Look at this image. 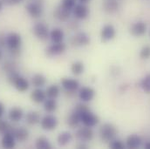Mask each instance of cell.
Instances as JSON below:
<instances>
[{"mask_svg":"<svg viewBox=\"0 0 150 149\" xmlns=\"http://www.w3.org/2000/svg\"><path fill=\"white\" fill-rule=\"evenodd\" d=\"M22 37L17 32L6 34V46L12 58H18L21 53Z\"/></svg>","mask_w":150,"mask_h":149,"instance_id":"6da1fadb","label":"cell"},{"mask_svg":"<svg viewBox=\"0 0 150 149\" xmlns=\"http://www.w3.org/2000/svg\"><path fill=\"white\" fill-rule=\"evenodd\" d=\"M118 134V130L114 125L111 123L103 124L99 129V135L102 142L109 144L111 141L116 139Z\"/></svg>","mask_w":150,"mask_h":149,"instance_id":"7a4b0ae2","label":"cell"},{"mask_svg":"<svg viewBox=\"0 0 150 149\" xmlns=\"http://www.w3.org/2000/svg\"><path fill=\"white\" fill-rule=\"evenodd\" d=\"M7 80L19 93H25L30 87L29 81L25 77L21 76L18 72L7 75Z\"/></svg>","mask_w":150,"mask_h":149,"instance_id":"3957f363","label":"cell"},{"mask_svg":"<svg viewBox=\"0 0 150 149\" xmlns=\"http://www.w3.org/2000/svg\"><path fill=\"white\" fill-rule=\"evenodd\" d=\"M43 0H33L26 4L25 10L27 13L33 18H38L44 12Z\"/></svg>","mask_w":150,"mask_h":149,"instance_id":"277c9868","label":"cell"},{"mask_svg":"<svg viewBox=\"0 0 150 149\" xmlns=\"http://www.w3.org/2000/svg\"><path fill=\"white\" fill-rule=\"evenodd\" d=\"M79 116H80V122L82 123V125L91 128L96 126L100 122V119L98 115L92 112L90 109L81 112Z\"/></svg>","mask_w":150,"mask_h":149,"instance_id":"5b68a950","label":"cell"},{"mask_svg":"<svg viewBox=\"0 0 150 149\" xmlns=\"http://www.w3.org/2000/svg\"><path fill=\"white\" fill-rule=\"evenodd\" d=\"M33 33L40 41H45L49 38L50 31L48 25L44 22H37L33 27Z\"/></svg>","mask_w":150,"mask_h":149,"instance_id":"8992f818","label":"cell"},{"mask_svg":"<svg viewBox=\"0 0 150 149\" xmlns=\"http://www.w3.org/2000/svg\"><path fill=\"white\" fill-rule=\"evenodd\" d=\"M69 42L72 46L74 47H84L90 44L91 38L89 35L85 32H79L74 36L70 37Z\"/></svg>","mask_w":150,"mask_h":149,"instance_id":"52a82bcc","label":"cell"},{"mask_svg":"<svg viewBox=\"0 0 150 149\" xmlns=\"http://www.w3.org/2000/svg\"><path fill=\"white\" fill-rule=\"evenodd\" d=\"M59 125L58 118L51 113L45 114L40 119V126L45 131H52Z\"/></svg>","mask_w":150,"mask_h":149,"instance_id":"ba28073f","label":"cell"},{"mask_svg":"<svg viewBox=\"0 0 150 149\" xmlns=\"http://www.w3.org/2000/svg\"><path fill=\"white\" fill-rule=\"evenodd\" d=\"M93 137L94 133L93 131V128L86 126L79 127L75 132V138L80 142H89L93 140Z\"/></svg>","mask_w":150,"mask_h":149,"instance_id":"9c48e42d","label":"cell"},{"mask_svg":"<svg viewBox=\"0 0 150 149\" xmlns=\"http://www.w3.org/2000/svg\"><path fill=\"white\" fill-rule=\"evenodd\" d=\"M67 51V44L64 42L52 43L45 48V54L49 58L56 57L63 54Z\"/></svg>","mask_w":150,"mask_h":149,"instance_id":"30bf717a","label":"cell"},{"mask_svg":"<svg viewBox=\"0 0 150 149\" xmlns=\"http://www.w3.org/2000/svg\"><path fill=\"white\" fill-rule=\"evenodd\" d=\"M72 14L74 15L75 19L77 20H85L89 17L90 10L88 6L85 4L78 3L72 11Z\"/></svg>","mask_w":150,"mask_h":149,"instance_id":"8fae6325","label":"cell"},{"mask_svg":"<svg viewBox=\"0 0 150 149\" xmlns=\"http://www.w3.org/2000/svg\"><path fill=\"white\" fill-rule=\"evenodd\" d=\"M61 87L69 93H74L77 90L79 89V82L78 79L73 78H63L60 80Z\"/></svg>","mask_w":150,"mask_h":149,"instance_id":"7c38bea8","label":"cell"},{"mask_svg":"<svg viewBox=\"0 0 150 149\" xmlns=\"http://www.w3.org/2000/svg\"><path fill=\"white\" fill-rule=\"evenodd\" d=\"M95 94H96L95 90L90 86H82L81 88L79 89V93H78L79 99L81 100V102L84 103L91 102L94 99Z\"/></svg>","mask_w":150,"mask_h":149,"instance_id":"4fadbf2b","label":"cell"},{"mask_svg":"<svg viewBox=\"0 0 150 149\" xmlns=\"http://www.w3.org/2000/svg\"><path fill=\"white\" fill-rule=\"evenodd\" d=\"M53 15L55 17V18H57L59 21L60 22H64L67 23L70 20L71 18V15H72V11L67 10L66 8H64L63 6H61L60 4L55 9Z\"/></svg>","mask_w":150,"mask_h":149,"instance_id":"5bb4252c","label":"cell"},{"mask_svg":"<svg viewBox=\"0 0 150 149\" xmlns=\"http://www.w3.org/2000/svg\"><path fill=\"white\" fill-rule=\"evenodd\" d=\"M116 36V30L112 25H105L100 32V37L103 42H108L112 40Z\"/></svg>","mask_w":150,"mask_h":149,"instance_id":"9a60e30c","label":"cell"},{"mask_svg":"<svg viewBox=\"0 0 150 149\" xmlns=\"http://www.w3.org/2000/svg\"><path fill=\"white\" fill-rule=\"evenodd\" d=\"M147 32V25L143 21H137L130 27V33L134 37H142Z\"/></svg>","mask_w":150,"mask_h":149,"instance_id":"2e32d148","label":"cell"},{"mask_svg":"<svg viewBox=\"0 0 150 149\" xmlns=\"http://www.w3.org/2000/svg\"><path fill=\"white\" fill-rule=\"evenodd\" d=\"M16 142H17V140L11 132H8L3 134V137L1 140V145L4 148H14L16 147Z\"/></svg>","mask_w":150,"mask_h":149,"instance_id":"e0dca14e","label":"cell"},{"mask_svg":"<svg viewBox=\"0 0 150 149\" xmlns=\"http://www.w3.org/2000/svg\"><path fill=\"white\" fill-rule=\"evenodd\" d=\"M142 144V140L138 134H130L126 139V147L127 148L136 149Z\"/></svg>","mask_w":150,"mask_h":149,"instance_id":"ac0fdd59","label":"cell"},{"mask_svg":"<svg viewBox=\"0 0 150 149\" xmlns=\"http://www.w3.org/2000/svg\"><path fill=\"white\" fill-rule=\"evenodd\" d=\"M12 133H13L14 137L16 138L17 141H19V142H25V141H27L29 138V135H30L29 131L23 126L14 127Z\"/></svg>","mask_w":150,"mask_h":149,"instance_id":"d6986e66","label":"cell"},{"mask_svg":"<svg viewBox=\"0 0 150 149\" xmlns=\"http://www.w3.org/2000/svg\"><path fill=\"white\" fill-rule=\"evenodd\" d=\"M73 141V134L68 131H63L57 136V143L59 147H67Z\"/></svg>","mask_w":150,"mask_h":149,"instance_id":"ffe728a7","label":"cell"},{"mask_svg":"<svg viewBox=\"0 0 150 149\" xmlns=\"http://www.w3.org/2000/svg\"><path fill=\"white\" fill-rule=\"evenodd\" d=\"M30 98L33 102L36 104H41V103H44V101L47 99V96H46L45 92L42 90L41 88H35L31 93Z\"/></svg>","mask_w":150,"mask_h":149,"instance_id":"44dd1931","label":"cell"},{"mask_svg":"<svg viewBox=\"0 0 150 149\" xmlns=\"http://www.w3.org/2000/svg\"><path fill=\"white\" fill-rule=\"evenodd\" d=\"M49 38L52 43H61L65 39V32L61 28L56 27L50 31Z\"/></svg>","mask_w":150,"mask_h":149,"instance_id":"7402d4cb","label":"cell"},{"mask_svg":"<svg viewBox=\"0 0 150 149\" xmlns=\"http://www.w3.org/2000/svg\"><path fill=\"white\" fill-rule=\"evenodd\" d=\"M102 7L107 13L113 14L118 11L120 4L118 0H104L102 4Z\"/></svg>","mask_w":150,"mask_h":149,"instance_id":"603a6c76","label":"cell"},{"mask_svg":"<svg viewBox=\"0 0 150 149\" xmlns=\"http://www.w3.org/2000/svg\"><path fill=\"white\" fill-rule=\"evenodd\" d=\"M24 117V111L18 107H14L10 109L8 112V119L11 122H18Z\"/></svg>","mask_w":150,"mask_h":149,"instance_id":"cb8c5ba5","label":"cell"},{"mask_svg":"<svg viewBox=\"0 0 150 149\" xmlns=\"http://www.w3.org/2000/svg\"><path fill=\"white\" fill-rule=\"evenodd\" d=\"M80 116L77 112H75L74 110H73V112H71L67 119V124L70 128H77L79 127V124H80Z\"/></svg>","mask_w":150,"mask_h":149,"instance_id":"d4e9b609","label":"cell"},{"mask_svg":"<svg viewBox=\"0 0 150 149\" xmlns=\"http://www.w3.org/2000/svg\"><path fill=\"white\" fill-rule=\"evenodd\" d=\"M43 107H44V110L46 112L52 113L58 108V102H57L56 99L47 98L43 103Z\"/></svg>","mask_w":150,"mask_h":149,"instance_id":"484cf974","label":"cell"},{"mask_svg":"<svg viewBox=\"0 0 150 149\" xmlns=\"http://www.w3.org/2000/svg\"><path fill=\"white\" fill-rule=\"evenodd\" d=\"M40 114L36 111H30L25 115V122L30 126H35L40 123Z\"/></svg>","mask_w":150,"mask_h":149,"instance_id":"4316f807","label":"cell"},{"mask_svg":"<svg viewBox=\"0 0 150 149\" xmlns=\"http://www.w3.org/2000/svg\"><path fill=\"white\" fill-rule=\"evenodd\" d=\"M47 79L41 73H36L32 78V84L35 88H41L46 85Z\"/></svg>","mask_w":150,"mask_h":149,"instance_id":"83f0119b","label":"cell"},{"mask_svg":"<svg viewBox=\"0 0 150 149\" xmlns=\"http://www.w3.org/2000/svg\"><path fill=\"white\" fill-rule=\"evenodd\" d=\"M45 93L47 98L57 99L60 94V87L56 84H52L47 87V89L45 90Z\"/></svg>","mask_w":150,"mask_h":149,"instance_id":"f1b7e54d","label":"cell"},{"mask_svg":"<svg viewBox=\"0 0 150 149\" xmlns=\"http://www.w3.org/2000/svg\"><path fill=\"white\" fill-rule=\"evenodd\" d=\"M35 147L37 149H51L52 144L46 137H38L35 141Z\"/></svg>","mask_w":150,"mask_h":149,"instance_id":"f546056e","label":"cell"},{"mask_svg":"<svg viewBox=\"0 0 150 149\" xmlns=\"http://www.w3.org/2000/svg\"><path fill=\"white\" fill-rule=\"evenodd\" d=\"M85 71V65L81 61H75L71 65V73L75 76L81 75Z\"/></svg>","mask_w":150,"mask_h":149,"instance_id":"4dcf8cb0","label":"cell"},{"mask_svg":"<svg viewBox=\"0 0 150 149\" xmlns=\"http://www.w3.org/2000/svg\"><path fill=\"white\" fill-rule=\"evenodd\" d=\"M2 68H3V71L7 75L18 72V70H17V65L12 60H7V61H5L4 63Z\"/></svg>","mask_w":150,"mask_h":149,"instance_id":"1f68e13d","label":"cell"},{"mask_svg":"<svg viewBox=\"0 0 150 149\" xmlns=\"http://www.w3.org/2000/svg\"><path fill=\"white\" fill-rule=\"evenodd\" d=\"M13 129H14V126H12L8 121L0 119V133L4 134L8 132L12 133Z\"/></svg>","mask_w":150,"mask_h":149,"instance_id":"d6a6232c","label":"cell"},{"mask_svg":"<svg viewBox=\"0 0 150 149\" xmlns=\"http://www.w3.org/2000/svg\"><path fill=\"white\" fill-rule=\"evenodd\" d=\"M141 87L146 93H150V74L146 75L142 79Z\"/></svg>","mask_w":150,"mask_h":149,"instance_id":"836d02e7","label":"cell"},{"mask_svg":"<svg viewBox=\"0 0 150 149\" xmlns=\"http://www.w3.org/2000/svg\"><path fill=\"white\" fill-rule=\"evenodd\" d=\"M78 4V0H61L60 5L66 8L68 11H73V9L75 7V5Z\"/></svg>","mask_w":150,"mask_h":149,"instance_id":"e575fe53","label":"cell"},{"mask_svg":"<svg viewBox=\"0 0 150 149\" xmlns=\"http://www.w3.org/2000/svg\"><path fill=\"white\" fill-rule=\"evenodd\" d=\"M140 58L142 59H150V45L143 46L140 51Z\"/></svg>","mask_w":150,"mask_h":149,"instance_id":"d590c367","label":"cell"},{"mask_svg":"<svg viewBox=\"0 0 150 149\" xmlns=\"http://www.w3.org/2000/svg\"><path fill=\"white\" fill-rule=\"evenodd\" d=\"M126 147V145H124V143L119 140H113L109 143V148L112 149H124Z\"/></svg>","mask_w":150,"mask_h":149,"instance_id":"8d00e7d4","label":"cell"},{"mask_svg":"<svg viewBox=\"0 0 150 149\" xmlns=\"http://www.w3.org/2000/svg\"><path fill=\"white\" fill-rule=\"evenodd\" d=\"M25 0H3L4 4L5 5L8 6H14V5H18L20 4L21 3H23Z\"/></svg>","mask_w":150,"mask_h":149,"instance_id":"74e56055","label":"cell"},{"mask_svg":"<svg viewBox=\"0 0 150 149\" xmlns=\"http://www.w3.org/2000/svg\"><path fill=\"white\" fill-rule=\"evenodd\" d=\"M6 45V35L3 32H0V48Z\"/></svg>","mask_w":150,"mask_h":149,"instance_id":"f35d334b","label":"cell"},{"mask_svg":"<svg viewBox=\"0 0 150 149\" xmlns=\"http://www.w3.org/2000/svg\"><path fill=\"white\" fill-rule=\"evenodd\" d=\"M5 112V107H4V105L0 101V119L2 118V116L4 115V113Z\"/></svg>","mask_w":150,"mask_h":149,"instance_id":"ab89813d","label":"cell"},{"mask_svg":"<svg viewBox=\"0 0 150 149\" xmlns=\"http://www.w3.org/2000/svg\"><path fill=\"white\" fill-rule=\"evenodd\" d=\"M76 148L78 149H86L87 148V145L86 144V142H80L79 145H77Z\"/></svg>","mask_w":150,"mask_h":149,"instance_id":"60d3db41","label":"cell"},{"mask_svg":"<svg viewBox=\"0 0 150 149\" xmlns=\"http://www.w3.org/2000/svg\"><path fill=\"white\" fill-rule=\"evenodd\" d=\"M90 1H91V0H78L79 3H80V4H87Z\"/></svg>","mask_w":150,"mask_h":149,"instance_id":"b9f144b4","label":"cell"},{"mask_svg":"<svg viewBox=\"0 0 150 149\" xmlns=\"http://www.w3.org/2000/svg\"><path fill=\"white\" fill-rule=\"evenodd\" d=\"M4 2H3V0H0V12H1V11L3 10V7H4Z\"/></svg>","mask_w":150,"mask_h":149,"instance_id":"7bdbcfd3","label":"cell"},{"mask_svg":"<svg viewBox=\"0 0 150 149\" xmlns=\"http://www.w3.org/2000/svg\"><path fill=\"white\" fill-rule=\"evenodd\" d=\"M145 148H146L147 149H150V141L145 144Z\"/></svg>","mask_w":150,"mask_h":149,"instance_id":"ee69618b","label":"cell"},{"mask_svg":"<svg viewBox=\"0 0 150 149\" xmlns=\"http://www.w3.org/2000/svg\"><path fill=\"white\" fill-rule=\"evenodd\" d=\"M2 58H3V52H2L1 49H0V60L2 59Z\"/></svg>","mask_w":150,"mask_h":149,"instance_id":"f6af8a7d","label":"cell"}]
</instances>
